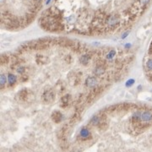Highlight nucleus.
Masks as SVG:
<instances>
[{
    "label": "nucleus",
    "mask_w": 152,
    "mask_h": 152,
    "mask_svg": "<svg viewBox=\"0 0 152 152\" xmlns=\"http://www.w3.org/2000/svg\"><path fill=\"white\" fill-rule=\"evenodd\" d=\"M105 30H115L121 25V17L118 14H110L105 20Z\"/></svg>",
    "instance_id": "f257e3e1"
},
{
    "label": "nucleus",
    "mask_w": 152,
    "mask_h": 152,
    "mask_svg": "<svg viewBox=\"0 0 152 152\" xmlns=\"http://www.w3.org/2000/svg\"><path fill=\"white\" fill-rule=\"evenodd\" d=\"M55 98V92L53 90L47 89L43 91L42 95H41V100L44 103H50L54 100Z\"/></svg>",
    "instance_id": "f03ea898"
},
{
    "label": "nucleus",
    "mask_w": 152,
    "mask_h": 152,
    "mask_svg": "<svg viewBox=\"0 0 152 152\" xmlns=\"http://www.w3.org/2000/svg\"><path fill=\"white\" fill-rule=\"evenodd\" d=\"M82 74L81 73H76V72H71L69 75V82L71 85H78L80 82V78Z\"/></svg>",
    "instance_id": "7ed1b4c3"
},
{
    "label": "nucleus",
    "mask_w": 152,
    "mask_h": 152,
    "mask_svg": "<svg viewBox=\"0 0 152 152\" xmlns=\"http://www.w3.org/2000/svg\"><path fill=\"white\" fill-rule=\"evenodd\" d=\"M105 73H106V65H105V63H104V61L102 60L94 69V74L96 77H101Z\"/></svg>",
    "instance_id": "20e7f679"
},
{
    "label": "nucleus",
    "mask_w": 152,
    "mask_h": 152,
    "mask_svg": "<svg viewBox=\"0 0 152 152\" xmlns=\"http://www.w3.org/2000/svg\"><path fill=\"white\" fill-rule=\"evenodd\" d=\"M140 119L143 123H152V111H150V110L141 111Z\"/></svg>",
    "instance_id": "39448f33"
},
{
    "label": "nucleus",
    "mask_w": 152,
    "mask_h": 152,
    "mask_svg": "<svg viewBox=\"0 0 152 152\" xmlns=\"http://www.w3.org/2000/svg\"><path fill=\"white\" fill-rule=\"evenodd\" d=\"M71 101H72V98H71V95L69 94H66V95H63L60 99V107L63 108L67 107L71 103Z\"/></svg>",
    "instance_id": "423d86ee"
},
{
    "label": "nucleus",
    "mask_w": 152,
    "mask_h": 152,
    "mask_svg": "<svg viewBox=\"0 0 152 152\" xmlns=\"http://www.w3.org/2000/svg\"><path fill=\"white\" fill-rule=\"evenodd\" d=\"M96 76H90L87 79H85V85L88 88H94L95 86H97V79H96Z\"/></svg>",
    "instance_id": "0eeeda50"
},
{
    "label": "nucleus",
    "mask_w": 152,
    "mask_h": 152,
    "mask_svg": "<svg viewBox=\"0 0 152 152\" xmlns=\"http://www.w3.org/2000/svg\"><path fill=\"white\" fill-rule=\"evenodd\" d=\"M92 55L93 54L91 53H90V52L83 53V54L81 55V57L79 58V63L83 65H87L89 63L91 57H92Z\"/></svg>",
    "instance_id": "6e6552de"
},
{
    "label": "nucleus",
    "mask_w": 152,
    "mask_h": 152,
    "mask_svg": "<svg viewBox=\"0 0 152 152\" xmlns=\"http://www.w3.org/2000/svg\"><path fill=\"white\" fill-rule=\"evenodd\" d=\"M63 116L62 114V112H60L59 111H54L52 113V119L54 123H59L62 120H63Z\"/></svg>",
    "instance_id": "1a4fd4ad"
},
{
    "label": "nucleus",
    "mask_w": 152,
    "mask_h": 152,
    "mask_svg": "<svg viewBox=\"0 0 152 152\" xmlns=\"http://www.w3.org/2000/svg\"><path fill=\"white\" fill-rule=\"evenodd\" d=\"M79 135H80L81 139L83 140H89V138H90V129H88L86 127H84L83 128H81L80 132H79Z\"/></svg>",
    "instance_id": "9d476101"
},
{
    "label": "nucleus",
    "mask_w": 152,
    "mask_h": 152,
    "mask_svg": "<svg viewBox=\"0 0 152 152\" xmlns=\"http://www.w3.org/2000/svg\"><path fill=\"white\" fill-rule=\"evenodd\" d=\"M29 90L27 89H23L21 90H20V92L18 93V95H17V96H18V98L20 100V101H26L27 99H28L29 97Z\"/></svg>",
    "instance_id": "9b49d317"
},
{
    "label": "nucleus",
    "mask_w": 152,
    "mask_h": 152,
    "mask_svg": "<svg viewBox=\"0 0 152 152\" xmlns=\"http://www.w3.org/2000/svg\"><path fill=\"white\" fill-rule=\"evenodd\" d=\"M48 58L46 57V56H43L41 54L37 55V58H36V62L38 64H46V63H48Z\"/></svg>",
    "instance_id": "f8f14e48"
},
{
    "label": "nucleus",
    "mask_w": 152,
    "mask_h": 152,
    "mask_svg": "<svg viewBox=\"0 0 152 152\" xmlns=\"http://www.w3.org/2000/svg\"><path fill=\"white\" fill-rule=\"evenodd\" d=\"M80 114H81V111H75L74 113V115L71 117L70 120H69V124L72 125V124L77 123V122L79 120V118H80Z\"/></svg>",
    "instance_id": "ddd939ff"
},
{
    "label": "nucleus",
    "mask_w": 152,
    "mask_h": 152,
    "mask_svg": "<svg viewBox=\"0 0 152 152\" xmlns=\"http://www.w3.org/2000/svg\"><path fill=\"white\" fill-rule=\"evenodd\" d=\"M55 90H56V91H58V93L59 94L63 93V91L65 90V85L63 81L61 80L58 81L56 85H55Z\"/></svg>",
    "instance_id": "4468645a"
},
{
    "label": "nucleus",
    "mask_w": 152,
    "mask_h": 152,
    "mask_svg": "<svg viewBox=\"0 0 152 152\" xmlns=\"http://www.w3.org/2000/svg\"><path fill=\"white\" fill-rule=\"evenodd\" d=\"M17 78L16 76L12 73H8V85L9 86H14L16 83Z\"/></svg>",
    "instance_id": "2eb2a0df"
},
{
    "label": "nucleus",
    "mask_w": 152,
    "mask_h": 152,
    "mask_svg": "<svg viewBox=\"0 0 152 152\" xmlns=\"http://www.w3.org/2000/svg\"><path fill=\"white\" fill-rule=\"evenodd\" d=\"M101 117L99 116H94L90 121V123L91 126H98V124L101 123Z\"/></svg>",
    "instance_id": "dca6fc26"
},
{
    "label": "nucleus",
    "mask_w": 152,
    "mask_h": 152,
    "mask_svg": "<svg viewBox=\"0 0 152 152\" xmlns=\"http://www.w3.org/2000/svg\"><path fill=\"white\" fill-rule=\"evenodd\" d=\"M10 55L8 54H3L1 56V64L2 65H6L8 63H10Z\"/></svg>",
    "instance_id": "f3484780"
},
{
    "label": "nucleus",
    "mask_w": 152,
    "mask_h": 152,
    "mask_svg": "<svg viewBox=\"0 0 152 152\" xmlns=\"http://www.w3.org/2000/svg\"><path fill=\"white\" fill-rule=\"evenodd\" d=\"M116 54H117L116 50H113V49H112V50L109 51V53L106 55V59H107V60H112L113 58L116 56Z\"/></svg>",
    "instance_id": "a211bd4d"
},
{
    "label": "nucleus",
    "mask_w": 152,
    "mask_h": 152,
    "mask_svg": "<svg viewBox=\"0 0 152 152\" xmlns=\"http://www.w3.org/2000/svg\"><path fill=\"white\" fill-rule=\"evenodd\" d=\"M145 67L147 72H152V57L147 60V62L145 63Z\"/></svg>",
    "instance_id": "6ab92c4d"
},
{
    "label": "nucleus",
    "mask_w": 152,
    "mask_h": 152,
    "mask_svg": "<svg viewBox=\"0 0 152 152\" xmlns=\"http://www.w3.org/2000/svg\"><path fill=\"white\" fill-rule=\"evenodd\" d=\"M6 81H7V78L4 74H1L0 76V83H1V90H3L5 85H6Z\"/></svg>",
    "instance_id": "aec40b11"
},
{
    "label": "nucleus",
    "mask_w": 152,
    "mask_h": 152,
    "mask_svg": "<svg viewBox=\"0 0 152 152\" xmlns=\"http://www.w3.org/2000/svg\"><path fill=\"white\" fill-rule=\"evenodd\" d=\"M16 70L19 74H24L25 72V68L24 66H19V67L17 68Z\"/></svg>",
    "instance_id": "412c9836"
},
{
    "label": "nucleus",
    "mask_w": 152,
    "mask_h": 152,
    "mask_svg": "<svg viewBox=\"0 0 152 152\" xmlns=\"http://www.w3.org/2000/svg\"><path fill=\"white\" fill-rule=\"evenodd\" d=\"M134 84V79H128L127 82H126V86H127V87H130V86H132Z\"/></svg>",
    "instance_id": "4be33fe9"
},
{
    "label": "nucleus",
    "mask_w": 152,
    "mask_h": 152,
    "mask_svg": "<svg viewBox=\"0 0 152 152\" xmlns=\"http://www.w3.org/2000/svg\"><path fill=\"white\" fill-rule=\"evenodd\" d=\"M64 59H65V61H66V63H70L71 62H72V60H73V58H72V57H71L70 55L66 56Z\"/></svg>",
    "instance_id": "5701e85b"
},
{
    "label": "nucleus",
    "mask_w": 152,
    "mask_h": 152,
    "mask_svg": "<svg viewBox=\"0 0 152 152\" xmlns=\"http://www.w3.org/2000/svg\"><path fill=\"white\" fill-rule=\"evenodd\" d=\"M28 79H29V77L27 75H22L21 78H20V81H21V82H25V81L28 80Z\"/></svg>",
    "instance_id": "b1692460"
},
{
    "label": "nucleus",
    "mask_w": 152,
    "mask_h": 152,
    "mask_svg": "<svg viewBox=\"0 0 152 152\" xmlns=\"http://www.w3.org/2000/svg\"><path fill=\"white\" fill-rule=\"evenodd\" d=\"M130 33V30H127L125 33H123V34L122 35V39H125L126 37H128V35Z\"/></svg>",
    "instance_id": "393cba45"
},
{
    "label": "nucleus",
    "mask_w": 152,
    "mask_h": 152,
    "mask_svg": "<svg viewBox=\"0 0 152 152\" xmlns=\"http://www.w3.org/2000/svg\"><path fill=\"white\" fill-rule=\"evenodd\" d=\"M131 47V45H130V43H127V44L125 45V48H129V47Z\"/></svg>",
    "instance_id": "a878e982"
},
{
    "label": "nucleus",
    "mask_w": 152,
    "mask_h": 152,
    "mask_svg": "<svg viewBox=\"0 0 152 152\" xmlns=\"http://www.w3.org/2000/svg\"><path fill=\"white\" fill-rule=\"evenodd\" d=\"M51 1H52V0H47V3H46V4H50V2H51Z\"/></svg>",
    "instance_id": "bb28decb"
}]
</instances>
